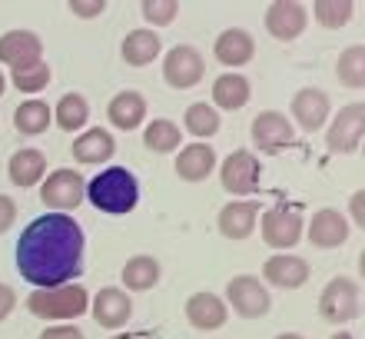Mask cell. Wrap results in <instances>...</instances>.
<instances>
[{
  "label": "cell",
  "instance_id": "6da1fadb",
  "mask_svg": "<svg viewBox=\"0 0 365 339\" xmlns=\"http://www.w3.org/2000/svg\"><path fill=\"white\" fill-rule=\"evenodd\" d=\"M83 230L70 213L37 216L17 240V270L34 290L73 283L83 273Z\"/></svg>",
  "mask_w": 365,
  "mask_h": 339
},
{
  "label": "cell",
  "instance_id": "7a4b0ae2",
  "mask_svg": "<svg viewBox=\"0 0 365 339\" xmlns=\"http://www.w3.org/2000/svg\"><path fill=\"white\" fill-rule=\"evenodd\" d=\"M87 200L110 216H126L133 213L140 203V183L126 166H110L103 173H96L87 183Z\"/></svg>",
  "mask_w": 365,
  "mask_h": 339
},
{
  "label": "cell",
  "instance_id": "3957f363",
  "mask_svg": "<svg viewBox=\"0 0 365 339\" xmlns=\"http://www.w3.org/2000/svg\"><path fill=\"white\" fill-rule=\"evenodd\" d=\"M30 316L47 323H73L90 310V293L80 283H63V286H50V290H34L27 296Z\"/></svg>",
  "mask_w": 365,
  "mask_h": 339
},
{
  "label": "cell",
  "instance_id": "277c9868",
  "mask_svg": "<svg viewBox=\"0 0 365 339\" xmlns=\"http://www.w3.org/2000/svg\"><path fill=\"white\" fill-rule=\"evenodd\" d=\"M362 313V296H359V283L349 276H336L326 283V290L319 293V316L332 326H346L359 320Z\"/></svg>",
  "mask_w": 365,
  "mask_h": 339
},
{
  "label": "cell",
  "instance_id": "5b68a950",
  "mask_svg": "<svg viewBox=\"0 0 365 339\" xmlns=\"http://www.w3.org/2000/svg\"><path fill=\"white\" fill-rule=\"evenodd\" d=\"M226 306H232L236 316L242 320H262L266 313L272 310V296L266 290V283L250 276V273H242V276H232L226 283Z\"/></svg>",
  "mask_w": 365,
  "mask_h": 339
},
{
  "label": "cell",
  "instance_id": "8992f818",
  "mask_svg": "<svg viewBox=\"0 0 365 339\" xmlns=\"http://www.w3.org/2000/svg\"><path fill=\"white\" fill-rule=\"evenodd\" d=\"M40 200L43 206H50L53 213H70V210H77L83 200H87V180L77 173V170H53V173L40 183Z\"/></svg>",
  "mask_w": 365,
  "mask_h": 339
},
{
  "label": "cell",
  "instance_id": "52a82bcc",
  "mask_svg": "<svg viewBox=\"0 0 365 339\" xmlns=\"http://www.w3.org/2000/svg\"><path fill=\"white\" fill-rule=\"evenodd\" d=\"M220 183L230 196H250L262 183V166L252 150H232L220 163Z\"/></svg>",
  "mask_w": 365,
  "mask_h": 339
},
{
  "label": "cell",
  "instance_id": "ba28073f",
  "mask_svg": "<svg viewBox=\"0 0 365 339\" xmlns=\"http://www.w3.org/2000/svg\"><path fill=\"white\" fill-rule=\"evenodd\" d=\"M259 233H262V243H266L269 250H292V246L306 236V223H302L299 210L279 203L262 213Z\"/></svg>",
  "mask_w": 365,
  "mask_h": 339
},
{
  "label": "cell",
  "instance_id": "9c48e42d",
  "mask_svg": "<svg viewBox=\"0 0 365 339\" xmlns=\"http://www.w3.org/2000/svg\"><path fill=\"white\" fill-rule=\"evenodd\" d=\"M365 136V103H349L336 113L326 130V146L332 153H356Z\"/></svg>",
  "mask_w": 365,
  "mask_h": 339
},
{
  "label": "cell",
  "instance_id": "30bf717a",
  "mask_svg": "<svg viewBox=\"0 0 365 339\" xmlns=\"http://www.w3.org/2000/svg\"><path fill=\"white\" fill-rule=\"evenodd\" d=\"M206 74V64H202V54L190 44H180L163 57V80L173 90H190L196 87Z\"/></svg>",
  "mask_w": 365,
  "mask_h": 339
},
{
  "label": "cell",
  "instance_id": "8fae6325",
  "mask_svg": "<svg viewBox=\"0 0 365 339\" xmlns=\"http://www.w3.org/2000/svg\"><path fill=\"white\" fill-rule=\"evenodd\" d=\"M250 136H252V146H256L259 153H279L282 146L292 143L296 126H292V120H286V113H279V110H262V113H256V120H252Z\"/></svg>",
  "mask_w": 365,
  "mask_h": 339
},
{
  "label": "cell",
  "instance_id": "7c38bea8",
  "mask_svg": "<svg viewBox=\"0 0 365 339\" xmlns=\"http://www.w3.org/2000/svg\"><path fill=\"white\" fill-rule=\"evenodd\" d=\"M87 313L93 316L96 326H103V330H123L126 323H130V316H133V300L120 286H103L90 300Z\"/></svg>",
  "mask_w": 365,
  "mask_h": 339
},
{
  "label": "cell",
  "instance_id": "4fadbf2b",
  "mask_svg": "<svg viewBox=\"0 0 365 339\" xmlns=\"http://www.w3.org/2000/svg\"><path fill=\"white\" fill-rule=\"evenodd\" d=\"M329 113H332V103H329V93L319 87H302L292 97V120L302 133H316L329 123Z\"/></svg>",
  "mask_w": 365,
  "mask_h": 339
},
{
  "label": "cell",
  "instance_id": "5bb4252c",
  "mask_svg": "<svg viewBox=\"0 0 365 339\" xmlns=\"http://www.w3.org/2000/svg\"><path fill=\"white\" fill-rule=\"evenodd\" d=\"M182 313H186V323H190L192 330H200V333L222 330L226 320H230V306L222 303V296L206 293V290L192 293L190 300H186V306H182Z\"/></svg>",
  "mask_w": 365,
  "mask_h": 339
},
{
  "label": "cell",
  "instance_id": "9a60e30c",
  "mask_svg": "<svg viewBox=\"0 0 365 339\" xmlns=\"http://www.w3.org/2000/svg\"><path fill=\"white\" fill-rule=\"evenodd\" d=\"M306 24H309V10L302 4H296V0H276V4L266 7V30H269V37L282 40V44L302 37Z\"/></svg>",
  "mask_w": 365,
  "mask_h": 339
},
{
  "label": "cell",
  "instance_id": "2e32d148",
  "mask_svg": "<svg viewBox=\"0 0 365 339\" xmlns=\"http://www.w3.org/2000/svg\"><path fill=\"white\" fill-rule=\"evenodd\" d=\"M309 260L296 256V253H276L262 263V280L276 286V290H299L309 283Z\"/></svg>",
  "mask_w": 365,
  "mask_h": 339
},
{
  "label": "cell",
  "instance_id": "e0dca14e",
  "mask_svg": "<svg viewBox=\"0 0 365 339\" xmlns=\"http://www.w3.org/2000/svg\"><path fill=\"white\" fill-rule=\"evenodd\" d=\"M349 233H352V226L339 210H319L306 223V236L316 250H336L349 240Z\"/></svg>",
  "mask_w": 365,
  "mask_h": 339
},
{
  "label": "cell",
  "instance_id": "ac0fdd59",
  "mask_svg": "<svg viewBox=\"0 0 365 339\" xmlns=\"http://www.w3.org/2000/svg\"><path fill=\"white\" fill-rule=\"evenodd\" d=\"M37 60H43V40L34 30H7L0 37V64H7L10 70L37 64Z\"/></svg>",
  "mask_w": 365,
  "mask_h": 339
},
{
  "label": "cell",
  "instance_id": "d6986e66",
  "mask_svg": "<svg viewBox=\"0 0 365 339\" xmlns=\"http://www.w3.org/2000/svg\"><path fill=\"white\" fill-rule=\"evenodd\" d=\"M256 220H259V203L256 200H232L220 210L216 226L226 240H250L256 233Z\"/></svg>",
  "mask_w": 365,
  "mask_h": 339
},
{
  "label": "cell",
  "instance_id": "ffe728a7",
  "mask_svg": "<svg viewBox=\"0 0 365 339\" xmlns=\"http://www.w3.org/2000/svg\"><path fill=\"white\" fill-rule=\"evenodd\" d=\"M212 57L220 60L222 67H246V64L256 57V40H252L250 30L230 27L216 37V44H212Z\"/></svg>",
  "mask_w": 365,
  "mask_h": 339
},
{
  "label": "cell",
  "instance_id": "44dd1931",
  "mask_svg": "<svg viewBox=\"0 0 365 339\" xmlns=\"http://www.w3.org/2000/svg\"><path fill=\"white\" fill-rule=\"evenodd\" d=\"M252 100V84L250 77H242L236 70L220 74L212 80V110H242Z\"/></svg>",
  "mask_w": 365,
  "mask_h": 339
},
{
  "label": "cell",
  "instance_id": "7402d4cb",
  "mask_svg": "<svg viewBox=\"0 0 365 339\" xmlns=\"http://www.w3.org/2000/svg\"><path fill=\"white\" fill-rule=\"evenodd\" d=\"M70 153H73V160H77V163H83V166L106 163V160L116 153V140L110 136V130L93 126V130H83V133L73 140Z\"/></svg>",
  "mask_w": 365,
  "mask_h": 339
},
{
  "label": "cell",
  "instance_id": "603a6c76",
  "mask_svg": "<svg viewBox=\"0 0 365 339\" xmlns=\"http://www.w3.org/2000/svg\"><path fill=\"white\" fill-rule=\"evenodd\" d=\"M7 176H10V183L20 186V190H30V186L43 183V176H47V156L40 153V150H34V146H20L17 153L10 156Z\"/></svg>",
  "mask_w": 365,
  "mask_h": 339
},
{
  "label": "cell",
  "instance_id": "cb8c5ba5",
  "mask_svg": "<svg viewBox=\"0 0 365 339\" xmlns=\"http://www.w3.org/2000/svg\"><path fill=\"white\" fill-rule=\"evenodd\" d=\"M160 54H163V40L150 27L130 30L123 37V44H120V57L126 60V67H146V64H153Z\"/></svg>",
  "mask_w": 365,
  "mask_h": 339
},
{
  "label": "cell",
  "instance_id": "d4e9b609",
  "mask_svg": "<svg viewBox=\"0 0 365 339\" xmlns=\"http://www.w3.org/2000/svg\"><path fill=\"white\" fill-rule=\"evenodd\" d=\"M216 170V150L210 143H190L176 156V176L186 183H202Z\"/></svg>",
  "mask_w": 365,
  "mask_h": 339
},
{
  "label": "cell",
  "instance_id": "484cf974",
  "mask_svg": "<svg viewBox=\"0 0 365 339\" xmlns=\"http://www.w3.org/2000/svg\"><path fill=\"white\" fill-rule=\"evenodd\" d=\"M106 120L116 130H136L146 120V100L140 90H123L106 103Z\"/></svg>",
  "mask_w": 365,
  "mask_h": 339
},
{
  "label": "cell",
  "instance_id": "4316f807",
  "mask_svg": "<svg viewBox=\"0 0 365 339\" xmlns=\"http://www.w3.org/2000/svg\"><path fill=\"white\" fill-rule=\"evenodd\" d=\"M160 273H163L160 270V260L146 256V253H136V256H130V260L123 263L120 280H123V286L130 293H146L160 283Z\"/></svg>",
  "mask_w": 365,
  "mask_h": 339
},
{
  "label": "cell",
  "instance_id": "83f0119b",
  "mask_svg": "<svg viewBox=\"0 0 365 339\" xmlns=\"http://www.w3.org/2000/svg\"><path fill=\"white\" fill-rule=\"evenodd\" d=\"M53 123V110L43 100H24L17 110H14V126H17L20 136H40L47 133V126Z\"/></svg>",
  "mask_w": 365,
  "mask_h": 339
},
{
  "label": "cell",
  "instance_id": "f1b7e54d",
  "mask_svg": "<svg viewBox=\"0 0 365 339\" xmlns=\"http://www.w3.org/2000/svg\"><path fill=\"white\" fill-rule=\"evenodd\" d=\"M143 146L153 150V153H173V150L182 146V130L173 123V120L156 116V120H150L143 130Z\"/></svg>",
  "mask_w": 365,
  "mask_h": 339
},
{
  "label": "cell",
  "instance_id": "f546056e",
  "mask_svg": "<svg viewBox=\"0 0 365 339\" xmlns=\"http://www.w3.org/2000/svg\"><path fill=\"white\" fill-rule=\"evenodd\" d=\"M50 110H53V123H57L60 130H67V133L83 130L90 120V103L83 93H63L57 107H50Z\"/></svg>",
  "mask_w": 365,
  "mask_h": 339
},
{
  "label": "cell",
  "instance_id": "4dcf8cb0",
  "mask_svg": "<svg viewBox=\"0 0 365 339\" xmlns=\"http://www.w3.org/2000/svg\"><path fill=\"white\" fill-rule=\"evenodd\" d=\"M182 126L186 133L196 136V143H206L210 136L220 133V110H212L210 103H190L182 113Z\"/></svg>",
  "mask_w": 365,
  "mask_h": 339
},
{
  "label": "cell",
  "instance_id": "1f68e13d",
  "mask_svg": "<svg viewBox=\"0 0 365 339\" xmlns=\"http://www.w3.org/2000/svg\"><path fill=\"white\" fill-rule=\"evenodd\" d=\"M336 77L342 87L349 90H362L365 87V47L362 44H352L339 54L336 60Z\"/></svg>",
  "mask_w": 365,
  "mask_h": 339
},
{
  "label": "cell",
  "instance_id": "d6a6232c",
  "mask_svg": "<svg viewBox=\"0 0 365 339\" xmlns=\"http://www.w3.org/2000/svg\"><path fill=\"white\" fill-rule=\"evenodd\" d=\"M352 14H356L352 0H316L312 4V17H316L319 27H326V30L346 27L349 20H352Z\"/></svg>",
  "mask_w": 365,
  "mask_h": 339
},
{
  "label": "cell",
  "instance_id": "836d02e7",
  "mask_svg": "<svg viewBox=\"0 0 365 339\" xmlns=\"http://www.w3.org/2000/svg\"><path fill=\"white\" fill-rule=\"evenodd\" d=\"M50 64L47 60H37V64H27V67H14L10 70V80L20 93H40V90L50 84Z\"/></svg>",
  "mask_w": 365,
  "mask_h": 339
},
{
  "label": "cell",
  "instance_id": "e575fe53",
  "mask_svg": "<svg viewBox=\"0 0 365 339\" xmlns=\"http://www.w3.org/2000/svg\"><path fill=\"white\" fill-rule=\"evenodd\" d=\"M140 14H143V20L150 24V30L170 27L176 20V14H180V4H176V0H143V4H140Z\"/></svg>",
  "mask_w": 365,
  "mask_h": 339
},
{
  "label": "cell",
  "instance_id": "d590c367",
  "mask_svg": "<svg viewBox=\"0 0 365 339\" xmlns=\"http://www.w3.org/2000/svg\"><path fill=\"white\" fill-rule=\"evenodd\" d=\"M67 7H70V14H77V17L90 20V17H100V14L106 10V4H103V0H70Z\"/></svg>",
  "mask_w": 365,
  "mask_h": 339
},
{
  "label": "cell",
  "instance_id": "8d00e7d4",
  "mask_svg": "<svg viewBox=\"0 0 365 339\" xmlns=\"http://www.w3.org/2000/svg\"><path fill=\"white\" fill-rule=\"evenodd\" d=\"M37 339H87L83 330H77L73 323H57V326H47Z\"/></svg>",
  "mask_w": 365,
  "mask_h": 339
},
{
  "label": "cell",
  "instance_id": "74e56055",
  "mask_svg": "<svg viewBox=\"0 0 365 339\" xmlns=\"http://www.w3.org/2000/svg\"><path fill=\"white\" fill-rule=\"evenodd\" d=\"M14 220H17V203L0 193V233H7L14 226Z\"/></svg>",
  "mask_w": 365,
  "mask_h": 339
},
{
  "label": "cell",
  "instance_id": "f35d334b",
  "mask_svg": "<svg viewBox=\"0 0 365 339\" xmlns=\"http://www.w3.org/2000/svg\"><path fill=\"white\" fill-rule=\"evenodd\" d=\"M14 310H17V293H14V286L0 283V323L7 320Z\"/></svg>",
  "mask_w": 365,
  "mask_h": 339
},
{
  "label": "cell",
  "instance_id": "ab89813d",
  "mask_svg": "<svg viewBox=\"0 0 365 339\" xmlns=\"http://www.w3.org/2000/svg\"><path fill=\"white\" fill-rule=\"evenodd\" d=\"M349 206H352V223L365 230V190H356L352 200H349Z\"/></svg>",
  "mask_w": 365,
  "mask_h": 339
},
{
  "label": "cell",
  "instance_id": "60d3db41",
  "mask_svg": "<svg viewBox=\"0 0 365 339\" xmlns=\"http://www.w3.org/2000/svg\"><path fill=\"white\" fill-rule=\"evenodd\" d=\"M276 339H306V336H299V333H279Z\"/></svg>",
  "mask_w": 365,
  "mask_h": 339
},
{
  "label": "cell",
  "instance_id": "b9f144b4",
  "mask_svg": "<svg viewBox=\"0 0 365 339\" xmlns=\"http://www.w3.org/2000/svg\"><path fill=\"white\" fill-rule=\"evenodd\" d=\"M329 339H352V333H332Z\"/></svg>",
  "mask_w": 365,
  "mask_h": 339
},
{
  "label": "cell",
  "instance_id": "7bdbcfd3",
  "mask_svg": "<svg viewBox=\"0 0 365 339\" xmlns=\"http://www.w3.org/2000/svg\"><path fill=\"white\" fill-rule=\"evenodd\" d=\"M4 90H7V77L0 74V97H4Z\"/></svg>",
  "mask_w": 365,
  "mask_h": 339
},
{
  "label": "cell",
  "instance_id": "ee69618b",
  "mask_svg": "<svg viewBox=\"0 0 365 339\" xmlns=\"http://www.w3.org/2000/svg\"><path fill=\"white\" fill-rule=\"evenodd\" d=\"M110 339H136V336H126V333H120V336H110Z\"/></svg>",
  "mask_w": 365,
  "mask_h": 339
}]
</instances>
